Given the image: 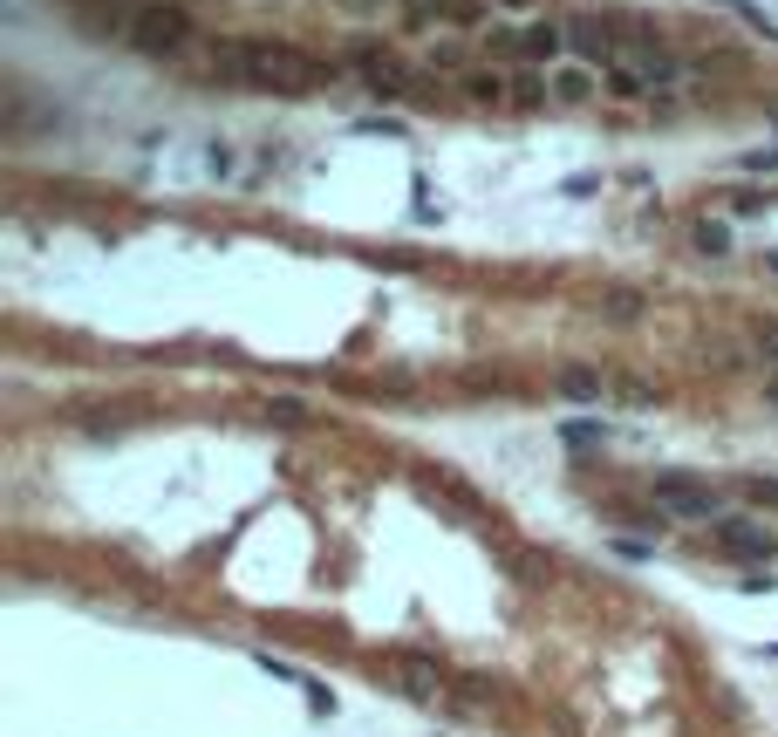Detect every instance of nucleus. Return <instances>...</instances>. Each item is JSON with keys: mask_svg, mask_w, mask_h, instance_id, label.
Here are the masks:
<instances>
[{"mask_svg": "<svg viewBox=\"0 0 778 737\" xmlns=\"http://www.w3.org/2000/svg\"><path fill=\"white\" fill-rule=\"evenodd\" d=\"M205 76L233 82V89H267V96H314V89L328 82V62H314L308 48H294V41L233 35L205 55Z\"/></svg>", "mask_w": 778, "mask_h": 737, "instance_id": "1", "label": "nucleus"}, {"mask_svg": "<svg viewBox=\"0 0 778 737\" xmlns=\"http://www.w3.org/2000/svg\"><path fill=\"white\" fill-rule=\"evenodd\" d=\"M123 41L144 48V55H185L198 41V21H192V7H178V0H144V7L123 14Z\"/></svg>", "mask_w": 778, "mask_h": 737, "instance_id": "2", "label": "nucleus"}, {"mask_svg": "<svg viewBox=\"0 0 778 737\" xmlns=\"http://www.w3.org/2000/svg\"><path fill=\"white\" fill-rule=\"evenodd\" d=\"M649 505H656V519H690V526L731 519V499H724L710 478H690V471H662V478H649Z\"/></svg>", "mask_w": 778, "mask_h": 737, "instance_id": "3", "label": "nucleus"}, {"mask_svg": "<svg viewBox=\"0 0 778 737\" xmlns=\"http://www.w3.org/2000/svg\"><path fill=\"white\" fill-rule=\"evenodd\" d=\"M717 553L724 560H778V533L758 526V519H717Z\"/></svg>", "mask_w": 778, "mask_h": 737, "instance_id": "4", "label": "nucleus"}, {"mask_svg": "<svg viewBox=\"0 0 778 737\" xmlns=\"http://www.w3.org/2000/svg\"><path fill=\"white\" fill-rule=\"evenodd\" d=\"M355 76L369 82L376 96H410V89H417V76H410V62H396L389 48H362V55H355Z\"/></svg>", "mask_w": 778, "mask_h": 737, "instance_id": "5", "label": "nucleus"}, {"mask_svg": "<svg viewBox=\"0 0 778 737\" xmlns=\"http://www.w3.org/2000/svg\"><path fill=\"white\" fill-rule=\"evenodd\" d=\"M553 389H560L567 403H587V410H608V403H615V376H608V369H587V362H567V369L553 376Z\"/></svg>", "mask_w": 778, "mask_h": 737, "instance_id": "6", "label": "nucleus"}, {"mask_svg": "<svg viewBox=\"0 0 778 737\" xmlns=\"http://www.w3.org/2000/svg\"><path fill=\"white\" fill-rule=\"evenodd\" d=\"M615 55H622L628 69H642L656 89H669V82L683 76V69H676V55H669L662 41H649V35H622V41H615Z\"/></svg>", "mask_w": 778, "mask_h": 737, "instance_id": "7", "label": "nucleus"}, {"mask_svg": "<svg viewBox=\"0 0 778 737\" xmlns=\"http://www.w3.org/2000/svg\"><path fill=\"white\" fill-rule=\"evenodd\" d=\"M546 96H553V103H594V96H601V69L567 55V62L546 69Z\"/></svg>", "mask_w": 778, "mask_h": 737, "instance_id": "8", "label": "nucleus"}, {"mask_svg": "<svg viewBox=\"0 0 778 737\" xmlns=\"http://www.w3.org/2000/svg\"><path fill=\"white\" fill-rule=\"evenodd\" d=\"M519 55L540 62V69L567 62V55H574V48H567V21H526V28H519Z\"/></svg>", "mask_w": 778, "mask_h": 737, "instance_id": "9", "label": "nucleus"}, {"mask_svg": "<svg viewBox=\"0 0 778 737\" xmlns=\"http://www.w3.org/2000/svg\"><path fill=\"white\" fill-rule=\"evenodd\" d=\"M601 96H615V103H649L656 82L642 76V69H628L622 55H608V62H601Z\"/></svg>", "mask_w": 778, "mask_h": 737, "instance_id": "10", "label": "nucleus"}, {"mask_svg": "<svg viewBox=\"0 0 778 737\" xmlns=\"http://www.w3.org/2000/svg\"><path fill=\"white\" fill-rule=\"evenodd\" d=\"M389 676H396L410 697H424V703L444 697V669H437V662H424V656H389Z\"/></svg>", "mask_w": 778, "mask_h": 737, "instance_id": "11", "label": "nucleus"}, {"mask_svg": "<svg viewBox=\"0 0 778 737\" xmlns=\"http://www.w3.org/2000/svg\"><path fill=\"white\" fill-rule=\"evenodd\" d=\"M458 89H465V96H478V103H506V96H519V82H512L506 69H465V76H458Z\"/></svg>", "mask_w": 778, "mask_h": 737, "instance_id": "12", "label": "nucleus"}, {"mask_svg": "<svg viewBox=\"0 0 778 737\" xmlns=\"http://www.w3.org/2000/svg\"><path fill=\"white\" fill-rule=\"evenodd\" d=\"M601 314H608V321H635V314H649V294L628 287V280H608V287H601Z\"/></svg>", "mask_w": 778, "mask_h": 737, "instance_id": "13", "label": "nucleus"}, {"mask_svg": "<svg viewBox=\"0 0 778 737\" xmlns=\"http://www.w3.org/2000/svg\"><path fill=\"white\" fill-rule=\"evenodd\" d=\"M751 355H758V369L778 362V314H758V321H751Z\"/></svg>", "mask_w": 778, "mask_h": 737, "instance_id": "14", "label": "nucleus"}, {"mask_svg": "<svg viewBox=\"0 0 778 737\" xmlns=\"http://www.w3.org/2000/svg\"><path fill=\"white\" fill-rule=\"evenodd\" d=\"M717 7H724V14H738V21H744V28H751V35L778 41V21H772V14H765V7H751V0H717Z\"/></svg>", "mask_w": 778, "mask_h": 737, "instance_id": "15", "label": "nucleus"}, {"mask_svg": "<svg viewBox=\"0 0 778 737\" xmlns=\"http://www.w3.org/2000/svg\"><path fill=\"white\" fill-rule=\"evenodd\" d=\"M697 253H710V260H724V253H731V226H724V219H697Z\"/></svg>", "mask_w": 778, "mask_h": 737, "instance_id": "16", "label": "nucleus"}, {"mask_svg": "<svg viewBox=\"0 0 778 737\" xmlns=\"http://www.w3.org/2000/svg\"><path fill=\"white\" fill-rule=\"evenodd\" d=\"M560 437H567V444H608V424H601V410H587V417H567Z\"/></svg>", "mask_w": 778, "mask_h": 737, "instance_id": "17", "label": "nucleus"}, {"mask_svg": "<svg viewBox=\"0 0 778 737\" xmlns=\"http://www.w3.org/2000/svg\"><path fill=\"white\" fill-rule=\"evenodd\" d=\"M615 403H628V410H649V403H656V383H649V376H615Z\"/></svg>", "mask_w": 778, "mask_h": 737, "instance_id": "18", "label": "nucleus"}, {"mask_svg": "<svg viewBox=\"0 0 778 737\" xmlns=\"http://www.w3.org/2000/svg\"><path fill=\"white\" fill-rule=\"evenodd\" d=\"M430 69H451V76H465V48H458V41H437V48H430Z\"/></svg>", "mask_w": 778, "mask_h": 737, "instance_id": "19", "label": "nucleus"}, {"mask_svg": "<svg viewBox=\"0 0 778 737\" xmlns=\"http://www.w3.org/2000/svg\"><path fill=\"white\" fill-rule=\"evenodd\" d=\"M744 499L765 505V512H778V478H744Z\"/></svg>", "mask_w": 778, "mask_h": 737, "instance_id": "20", "label": "nucleus"}, {"mask_svg": "<svg viewBox=\"0 0 778 737\" xmlns=\"http://www.w3.org/2000/svg\"><path fill=\"white\" fill-rule=\"evenodd\" d=\"M205 171H212V178H233V171H239L233 144H212V157H205Z\"/></svg>", "mask_w": 778, "mask_h": 737, "instance_id": "21", "label": "nucleus"}, {"mask_svg": "<svg viewBox=\"0 0 778 737\" xmlns=\"http://www.w3.org/2000/svg\"><path fill=\"white\" fill-rule=\"evenodd\" d=\"M758 396H765V410H778V362L772 369H758Z\"/></svg>", "mask_w": 778, "mask_h": 737, "instance_id": "22", "label": "nucleus"}, {"mask_svg": "<svg viewBox=\"0 0 778 737\" xmlns=\"http://www.w3.org/2000/svg\"><path fill=\"white\" fill-rule=\"evenodd\" d=\"M492 7H506V14H526V21H533V7H540V0H492Z\"/></svg>", "mask_w": 778, "mask_h": 737, "instance_id": "23", "label": "nucleus"}, {"mask_svg": "<svg viewBox=\"0 0 778 737\" xmlns=\"http://www.w3.org/2000/svg\"><path fill=\"white\" fill-rule=\"evenodd\" d=\"M765 267H772V273H778V253H765Z\"/></svg>", "mask_w": 778, "mask_h": 737, "instance_id": "24", "label": "nucleus"}]
</instances>
